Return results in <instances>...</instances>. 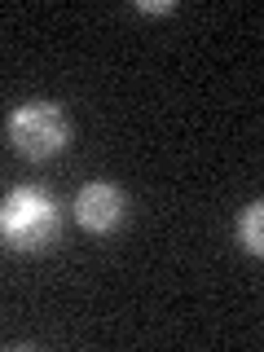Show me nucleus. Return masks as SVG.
Listing matches in <instances>:
<instances>
[{"label": "nucleus", "instance_id": "nucleus-3", "mask_svg": "<svg viewBox=\"0 0 264 352\" xmlns=\"http://www.w3.org/2000/svg\"><path fill=\"white\" fill-rule=\"evenodd\" d=\"M124 212H128V198L119 185L93 181L75 194V220H80L88 234H115L124 225Z\"/></svg>", "mask_w": 264, "mask_h": 352}, {"label": "nucleus", "instance_id": "nucleus-5", "mask_svg": "<svg viewBox=\"0 0 264 352\" xmlns=\"http://www.w3.org/2000/svg\"><path fill=\"white\" fill-rule=\"evenodd\" d=\"M141 14H176V5H163V0H137Z\"/></svg>", "mask_w": 264, "mask_h": 352}, {"label": "nucleus", "instance_id": "nucleus-2", "mask_svg": "<svg viewBox=\"0 0 264 352\" xmlns=\"http://www.w3.org/2000/svg\"><path fill=\"white\" fill-rule=\"evenodd\" d=\"M9 146H14L22 159L44 163L53 154L66 150L71 141V119L58 102H22L14 115H9Z\"/></svg>", "mask_w": 264, "mask_h": 352}, {"label": "nucleus", "instance_id": "nucleus-4", "mask_svg": "<svg viewBox=\"0 0 264 352\" xmlns=\"http://www.w3.org/2000/svg\"><path fill=\"white\" fill-rule=\"evenodd\" d=\"M238 247L251 251V256H260L264 251V207L251 203L238 212Z\"/></svg>", "mask_w": 264, "mask_h": 352}, {"label": "nucleus", "instance_id": "nucleus-1", "mask_svg": "<svg viewBox=\"0 0 264 352\" xmlns=\"http://www.w3.org/2000/svg\"><path fill=\"white\" fill-rule=\"evenodd\" d=\"M62 234V212L44 190L18 185L0 203V238L9 251H44Z\"/></svg>", "mask_w": 264, "mask_h": 352}]
</instances>
